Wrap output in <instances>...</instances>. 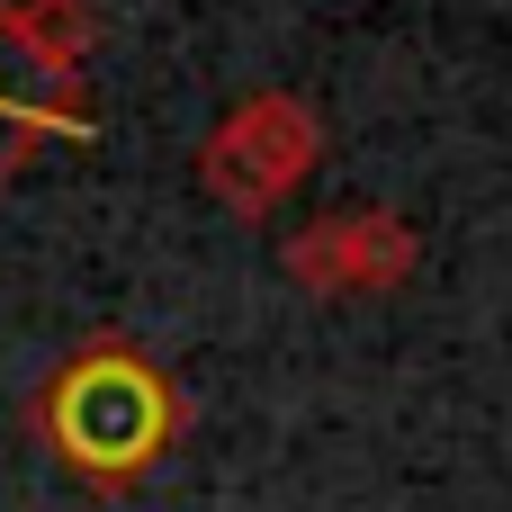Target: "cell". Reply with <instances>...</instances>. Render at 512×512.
Segmentation results:
<instances>
[{
	"instance_id": "7a4b0ae2",
	"label": "cell",
	"mask_w": 512,
	"mask_h": 512,
	"mask_svg": "<svg viewBox=\"0 0 512 512\" xmlns=\"http://www.w3.org/2000/svg\"><path fill=\"white\" fill-rule=\"evenodd\" d=\"M315 162H324V117L297 90H243L198 135V189L243 225H270L315 180Z\"/></svg>"
},
{
	"instance_id": "3957f363",
	"label": "cell",
	"mask_w": 512,
	"mask_h": 512,
	"mask_svg": "<svg viewBox=\"0 0 512 512\" xmlns=\"http://www.w3.org/2000/svg\"><path fill=\"white\" fill-rule=\"evenodd\" d=\"M279 270L306 297H396L423 270V234L396 207H333L279 243Z\"/></svg>"
},
{
	"instance_id": "277c9868",
	"label": "cell",
	"mask_w": 512,
	"mask_h": 512,
	"mask_svg": "<svg viewBox=\"0 0 512 512\" xmlns=\"http://www.w3.org/2000/svg\"><path fill=\"white\" fill-rule=\"evenodd\" d=\"M9 45L18 63L36 72L45 99L63 108H90V54H99V9L90 0H9Z\"/></svg>"
},
{
	"instance_id": "5b68a950",
	"label": "cell",
	"mask_w": 512,
	"mask_h": 512,
	"mask_svg": "<svg viewBox=\"0 0 512 512\" xmlns=\"http://www.w3.org/2000/svg\"><path fill=\"white\" fill-rule=\"evenodd\" d=\"M99 126H90V108H63V99H45L36 90V72L18 63V45H9V0H0V189L45 153V144H90Z\"/></svg>"
},
{
	"instance_id": "6da1fadb",
	"label": "cell",
	"mask_w": 512,
	"mask_h": 512,
	"mask_svg": "<svg viewBox=\"0 0 512 512\" xmlns=\"http://www.w3.org/2000/svg\"><path fill=\"white\" fill-rule=\"evenodd\" d=\"M27 432H36V450H45L63 477H81L90 495H126V486H144V477L180 450L189 396H180V378H171L144 342L90 333L81 351H63V360L36 378Z\"/></svg>"
}]
</instances>
